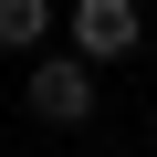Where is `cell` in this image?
Masks as SVG:
<instances>
[{
    "label": "cell",
    "instance_id": "obj_3",
    "mask_svg": "<svg viewBox=\"0 0 157 157\" xmlns=\"http://www.w3.org/2000/svg\"><path fill=\"white\" fill-rule=\"evenodd\" d=\"M52 32V0H0V52H42Z\"/></svg>",
    "mask_w": 157,
    "mask_h": 157
},
{
    "label": "cell",
    "instance_id": "obj_2",
    "mask_svg": "<svg viewBox=\"0 0 157 157\" xmlns=\"http://www.w3.org/2000/svg\"><path fill=\"white\" fill-rule=\"evenodd\" d=\"M136 0H73V52H84V63H126L136 52Z\"/></svg>",
    "mask_w": 157,
    "mask_h": 157
},
{
    "label": "cell",
    "instance_id": "obj_1",
    "mask_svg": "<svg viewBox=\"0 0 157 157\" xmlns=\"http://www.w3.org/2000/svg\"><path fill=\"white\" fill-rule=\"evenodd\" d=\"M32 115L42 126H84L94 115V63L73 52V63H32Z\"/></svg>",
    "mask_w": 157,
    "mask_h": 157
}]
</instances>
